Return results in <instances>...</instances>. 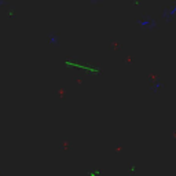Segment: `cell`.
I'll return each mask as SVG.
<instances>
[{"label": "cell", "mask_w": 176, "mask_h": 176, "mask_svg": "<svg viewBox=\"0 0 176 176\" xmlns=\"http://www.w3.org/2000/svg\"><path fill=\"white\" fill-rule=\"evenodd\" d=\"M48 40H50V44H51V46H58V44H59V37H58L55 33H50Z\"/></svg>", "instance_id": "cell-1"}, {"label": "cell", "mask_w": 176, "mask_h": 176, "mask_svg": "<svg viewBox=\"0 0 176 176\" xmlns=\"http://www.w3.org/2000/svg\"><path fill=\"white\" fill-rule=\"evenodd\" d=\"M0 176H2V173H0Z\"/></svg>", "instance_id": "cell-2"}]
</instances>
